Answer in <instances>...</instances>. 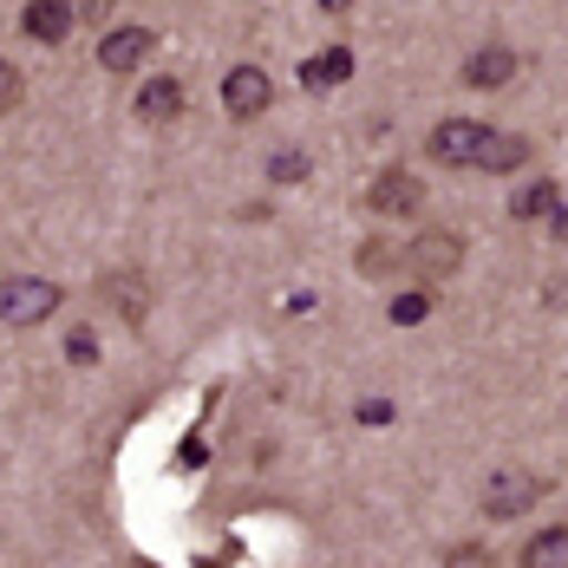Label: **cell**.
Returning <instances> with one entry per match:
<instances>
[{"label": "cell", "mask_w": 568, "mask_h": 568, "mask_svg": "<svg viewBox=\"0 0 568 568\" xmlns=\"http://www.w3.org/2000/svg\"><path fill=\"white\" fill-rule=\"evenodd\" d=\"M432 158L438 164H464V171H523L529 144L497 131V124H477V118H445L432 131Z\"/></svg>", "instance_id": "obj_1"}, {"label": "cell", "mask_w": 568, "mask_h": 568, "mask_svg": "<svg viewBox=\"0 0 568 568\" xmlns=\"http://www.w3.org/2000/svg\"><path fill=\"white\" fill-rule=\"evenodd\" d=\"M59 301H65L59 282H47V275H13V282H0V321L7 327H40Z\"/></svg>", "instance_id": "obj_2"}, {"label": "cell", "mask_w": 568, "mask_h": 568, "mask_svg": "<svg viewBox=\"0 0 568 568\" xmlns=\"http://www.w3.org/2000/svg\"><path fill=\"white\" fill-rule=\"evenodd\" d=\"M268 105H275V79H268L262 65H235L223 79V112L235 118V124H255Z\"/></svg>", "instance_id": "obj_3"}, {"label": "cell", "mask_w": 568, "mask_h": 568, "mask_svg": "<svg viewBox=\"0 0 568 568\" xmlns=\"http://www.w3.org/2000/svg\"><path fill=\"white\" fill-rule=\"evenodd\" d=\"M457 262H464V242H457L452 229H425V235H412V248H405V268H412L418 282L452 275Z\"/></svg>", "instance_id": "obj_4"}, {"label": "cell", "mask_w": 568, "mask_h": 568, "mask_svg": "<svg viewBox=\"0 0 568 568\" xmlns=\"http://www.w3.org/2000/svg\"><path fill=\"white\" fill-rule=\"evenodd\" d=\"M542 497V484L529 477V470H497L490 484H484V516H497V523H510V516H523L529 504Z\"/></svg>", "instance_id": "obj_5"}, {"label": "cell", "mask_w": 568, "mask_h": 568, "mask_svg": "<svg viewBox=\"0 0 568 568\" xmlns=\"http://www.w3.org/2000/svg\"><path fill=\"white\" fill-rule=\"evenodd\" d=\"M418 203H425V183H418L412 171H386L373 190H366V210H373V216H412Z\"/></svg>", "instance_id": "obj_6"}, {"label": "cell", "mask_w": 568, "mask_h": 568, "mask_svg": "<svg viewBox=\"0 0 568 568\" xmlns=\"http://www.w3.org/2000/svg\"><path fill=\"white\" fill-rule=\"evenodd\" d=\"M144 59H151V27H112L99 40V65L105 72H138Z\"/></svg>", "instance_id": "obj_7"}, {"label": "cell", "mask_w": 568, "mask_h": 568, "mask_svg": "<svg viewBox=\"0 0 568 568\" xmlns=\"http://www.w3.org/2000/svg\"><path fill=\"white\" fill-rule=\"evenodd\" d=\"M72 13H79V7H65V0H27L20 27H27V40H40V47H59V40L72 33Z\"/></svg>", "instance_id": "obj_8"}, {"label": "cell", "mask_w": 568, "mask_h": 568, "mask_svg": "<svg viewBox=\"0 0 568 568\" xmlns=\"http://www.w3.org/2000/svg\"><path fill=\"white\" fill-rule=\"evenodd\" d=\"M510 72H516V53H510V47H484V53L464 59V85H477V92H497Z\"/></svg>", "instance_id": "obj_9"}, {"label": "cell", "mask_w": 568, "mask_h": 568, "mask_svg": "<svg viewBox=\"0 0 568 568\" xmlns=\"http://www.w3.org/2000/svg\"><path fill=\"white\" fill-rule=\"evenodd\" d=\"M346 72H353V53L346 47H327V53H314L301 65V85L307 92H334V85H346Z\"/></svg>", "instance_id": "obj_10"}, {"label": "cell", "mask_w": 568, "mask_h": 568, "mask_svg": "<svg viewBox=\"0 0 568 568\" xmlns=\"http://www.w3.org/2000/svg\"><path fill=\"white\" fill-rule=\"evenodd\" d=\"M556 210H562V190H556L549 176L523 183V190L510 196V216H516V223H536V216H556Z\"/></svg>", "instance_id": "obj_11"}, {"label": "cell", "mask_w": 568, "mask_h": 568, "mask_svg": "<svg viewBox=\"0 0 568 568\" xmlns=\"http://www.w3.org/2000/svg\"><path fill=\"white\" fill-rule=\"evenodd\" d=\"M176 112H183V85H176V79H151V85L138 92V118H144V124H171Z\"/></svg>", "instance_id": "obj_12"}, {"label": "cell", "mask_w": 568, "mask_h": 568, "mask_svg": "<svg viewBox=\"0 0 568 568\" xmlns=\"http://www.w3.org/2000/svg\"><path fill=\"white\" fill-rule=\"evenodd\" d=\"M523 568H568V523L542 529V536L523 549Z\"/></svg>", "instance_id": "obj_13"}, {"label": "cell", "mask_w": 568, "mask_h": 568, "mask_svg": "<svg viewBox=\"0 0 568 568\" xmlns=\"http://www.w3.org/2000/svg\"><path fill=\"white\" fill-rule=\"evenodd\" d=\"M386 314H393V327H418V321L432 314V294H425V287H405V294H393Z\"/></svg>", "instance_id": "obj_14"}, {"label": "cell", "mask_w": 568, "mask_h": 568, "mask_svg": "<svg viewBox=\"0 0 568 568\" xmlns=\"http://www.w3.org/2000/svg\"><path fill=\"white\" fill-rule=\"evenodd\" d=\"M65 359H72V366H92V359H99V334H92V327H72V334H65Z\"/></svg>", "instance_id": "obj_15"}, {"label": "cell", "mask_w": 568, "mask_h": 568, "mask_svg": "<svg viewBox=\"0 0 568 568\" xmlns=\"http://www.w3.org/2000/svg\"><path fill=\"white\" fill-rule=\"evenodd\" d=\"M268 176H275V183H301V176H307V158H301V151H275V158H268Z\"/></svg>", "instance_id": "obj_16"}, {"label": "cell", "mask_w": 568, "mask_h": 568, "mask_svg": "<svg viewBox=\"0 0 568 568\" xmlns=\"http://www.w3.org/2000/svg\"><path fill=\"white\" fill-rule=\"evenodd\" d=\"M445 568H497V562H490V549H484V542H457L452 556H445Z\"/></svg>", "instance_id": "obj_17"}, {"label": "cell", "mask_w": 568, "mask_h": 568, "mask_svg": "<svg viewBox=\"0 0 568 568\" xmlns=\"http://www.w3.org/2000/svg\"><path fill=\"white\" fill-rule=\"evenodd\" d=\"M13 105H20V72H13V65L0 59V118L13 112Z\"/></svg>", "instance_id": "obj_18"}, {"label": "cell", "mask_w": 568, "mask_h": 568, "mask_svg": "<svg viewBox=\"0 0 568 568\" xmlns=\"http://www.w3.org/2000/svg\"><path fill=\"white\" fill-rule=\"evenodd\" d=\"M386 418H393V405H386V398H366V405H359V425H386Z\"/></svg>", "instance_id": "obj_19"}, {"label": "cell", "mask_w": 568, "mask_h": 568, "mask_svg": "<svg viewBox=\"0 0 568 568\" xmlns=\"http://www.w3.org/2000/svg\"><path fill=\"white\" fill-rule=\"evenodd\" d=\"M549 235H556V242H568V203L556 210V216H549Z\"/></svg>", "instance_id": "obj_20"}]
</instances>
